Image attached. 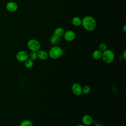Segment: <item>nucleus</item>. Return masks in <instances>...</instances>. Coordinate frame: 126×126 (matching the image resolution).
Masks as SVG:
<instances>
[{
	"instance_id": "14",
	"label": "nucleus",
	"mask_w": 126,
	"mask_h": 126,
	"mask_svg": "<svg viewBox=\"0 0 126 126\" xmlns=\"http://www.w3.org/2000/svg\"><path fill=\"white\" fill-rule=\"evenodd\" d=\"M49 41H50V44H51L52 45H56L60 42L61 39H60V37H58L55 36V35H53L52 36H51L50 37Z\"/></svg>"
},
{
	"instance_id": "13",
	"label": "nucleus",
	"mask_w": 126,
	"mask_h": 126,
	"mask_svg": "<svg viewBox=\"0 0 126 126\" xmlns=\"http://www.w3.org/2000/svg\"><path fill=\"white\" fill-rule=\"evenodd\" d=\"M102 55V52H101L99 49L94 50L92 54V57L95 60H98L101 59Z\"/></svg>"
},
{
	"instance_id": "2",
	"label": "nucleus",
	"mask_w": 126,
	"mask_h": 126,
	"mask_svg": "<svg viewBox=\"0 0 126 126\" xmlns=\"http://www.w3.org/2000/svg\"><path fill=\"white\" fill-rule=\"evenodd\" d=\"M48 56L53 60H57L61 57L63 52L62 49L58 46L55 45L52 47L49 50Z\"/></svg>"
},
{
	"instance_id": "24",
	"label": "nucleus",
	"mask_w": 126,
	"mask_h": 126,
	"mask_svg": "<svg viewBox=\"0 0 126 126\" xmlns=\"http://www.w3.org/2000/svg\"><path fill=\"white\" fill-rule=\"evenodd\" d=\"M0 99H1V96H0Z\"/></svg>"
},
{
	"instance_id": "12",
	"label": "nucleus",
	"mask_w": 126,
	"mask_h": 126,
	"mask_svg": "<svg viewBox=\"0 0 126 126\" xmlns=\"http://www.w3.org/2000/svg\"><path fill=\"white\" fill-rule=\"evenodd\" d=\"M71 22L72 25L75 27H78L81 25L82 19L78 16H75L72 18Z\"/></svg>"
},
{
	"instance_id": "18",
	"label": "nucleus",
	"mask_w": 126,
	"mask_h": 126,
	"mask_svg": "<svg viewBox=\"0 0 126 126\" xmlns=\"http://www.w3.org/2000/svg\"><path fill=\"white\" fill-rule=\"evenodd\" d=\"M91 92V88L89 86L86 85L82 88V94H87L90 93Z\"/></svg>"
},
{
	"instance_id": "21",
	"label": "nucleus",
	"mask_w": 126,
	"mask_h": 126,
	"mask_svg": "<svg viewBox=\"0 0 126 126\" xmlns=\"http://www.w3.org/2000/svg\"><path fill=\"white\" fill-rule=\"evenodd\" d=\"M94 126H104V125L101 122H97L95 124Z\"/></svg>"
},
{
	"instance_id": "9",
	"label": "nucleus",
	"mask_w": 126,
	"mask_h": 126,
	"mask_svg": "<svg viewBox=\"0 0 126 126\" xmlns=\"http://www.w3.org/2000/svg\"><path fill=\"white\" fill-rule=\"evenodd\" d=\"M82 122L83 124L86 126H89L93 123L94 120L91 116L89 115H85L82 118Z\"/></svg>"
},
{
	"instance_id": "17",
	"label": "nucleus",
	"mask_w": 126,
	"mask_h": 126,
	"mask_svg": "<svg viewBox=\"0 0 126 126\" xmlns=\"http://www.w3.org/2000/svg\"><path fill=\"white\" fill-rule=\"evenodd\" d=\"M29 58L34 61L37 59V53L34 51H31L30 53H29Z\"/></svg>"
},
{
	"instance_id": "16",
	"label": "nucleus",
	"mask_w": 126,
	"mask_h": 126,
	"mask_svg": "<svg viewBox=\"0 0 126 126\" xmlns=\"http://www.w3.org/2000/svg\"><path fill=\"white\" fill-rule=\"evenodd\" d=\"M19 126H33L32 122L30 120H24L21 122Z\"/></svg>"
},
{
	"instance_id": "23",
	"label": "nucleus",
	"mask_w": 126,
	"mask_h": 126,
	"mask_svg": "<svg viewBox=\"0 0 126 126\" xmlns=\"http://www.w3.org/2000/svg\"><path fill=\"white\" fill-rule=\"evenodd\" d=\"M76 126H86L84 125V124H78V125H76Z\"/></svg>"
},
{
	"instance_id": "10",
	"label": "nucleus",
	"mask_w": 126,
	"mask_h": 126,
	"mask_svg": "<svg viewBox=\"0 0 126 126\" xmlns=\"http://www.w3.org/2000/svg\"><path fill=\"white\" fill-rule=\"evenodd\" d=\"M37 58L40 59V60L44 61L47 59L48 58V53L45 50H39L36 52Z\"/></svg>"
},
{
	"instance_id": "6",
	"label": "nucleus",
	"mask_w": 126,
	"mask_h": 126,
	"mask_svg": "<svg viewBox=\"0 0 126 126\" xmlns=\"http://www.w3.org/2000/svg\"><path fill=\"white\" fill-rule=\"evenodd\" d=\"M71 90L73 94L76 96H79L82 94V87L79 83H74L71 86Z\"/></svg>"
},
{
	"instance_id": "7",
	"label": "nucleus",
	"mask_w": 126,
	"mask_h": 126,
	"mask_svg": "<svg viewBox=\"0 0 126 126\" xmlns=\"http://www.w3.org/2000/svg\"><path fill=\"white\" fill-rule=\"evenodd\" d=\"M63 36L65 40L68 42H71L75 39L76 34L75 32L72 30H67L64 32Z\"/></svg>"
},
{
	"instance_id": "22",
	"label": "nucleus",
	"mask_w": 126,
	"mask_h": 126,
	"mask_svg": "<svg viewBox=\"0 0 126 126\" xmlns=\"http://www.w3.org/2000/svg\"><path fill=\"white\" fill-rule=\"evenodd\" d=\"M122 31L124 32V33L126 32V25H124L123 28H122Z\"/></svg>"
},
{
	"instance_id": "5",
	"label": "nucleus",
	"mask_w": 126,
	"mask_h": 126,
	"mask_svg": "<svg viewBox=\"0 0 126 126\" xmlns=\"http://www.w3.org/2000/svg\"><path fill=\"white\" fill-rule=\"evenodd\" d=\"M16 59L19 62H24L29 59V53L25 50H21L16 55Z\"/></svg>"
},
{
	"instance_id": "1",
	"label": "nucleus",
	"mask_w": 126,
	"mask_h": 126,
	"mask_svg": "<svg viewBox=\"0 0 126 126\" xmlns=\"http://www.w3.org/2000/svg\"><path fill=\"white\" fill-rule=\"evenodd\" d=\"M81 25L84 29L88 32L93 31L96 27V21L92 16H86L82 19Z\"/></svg>"
},
{
	"instance_id": "20",
	"label": "nucleus",
	"mask_w": 126,
	"mask_h": 126,
	"mask_svg": "<svg viewBox=\"0 0 126 126\" xmlns=\"http://www.w3.org/2000/svg\"><path fill=\"white\" fill-rule=\"evenodd\" d=\"M122 58H123V59L124 60H126V51H124L122 55Z\"/></svg>"
},
{
	"instance_id": "8",
	"label": "nucleus",
	"mask_w": 126,
	"mask_h": 126,
	"mask_svg": "<svg viewBox=\"0 0 126 126\" xmlns=\"http://www.w3.org/2000/svg\"><path fill=\"white\" fill-rule=\"evenodd\" d=\"M5 8L6 10L9 12H14L17 11L18 8V6L16 2L13 1H10L6 4Z\"/></svg>"
},
{
	"instance_id": "19",
	"label": "nucleus",
	"mask_w": 126,
	"mask_h": 126,
	"mask_svg": "<svg viewBox=\"0 0 126 126\" xmlns=\"http://www.w3.org/2000/svg\"><path fill=\"white\" fill-rule=\"evenodd\" d=\"M98 48H99V50L103 52V51H104L107 49V46L104 43H101L99 45Z\"/></svg>"
},
{
	"instance_id": "4",
	"label": "nucleus",
	"mask_w": 126,
	"mask_h": 126,
	"mask_svg": "<svg viewBox=\"0 0 126 126\" xmlns=\"http://www.w3.org/2000/svg\"><path fill=\"white\" fill-rule=\"evenodd\" d=\"M27 47L31 51L37 52L40 50L41 45L40 42L35 39H31L27 42Z\"/></svg>"
},
{
	"instance_id": "11",
	"label": "nucleus",
	"mask_w": 126,
	"mask_h": 126,
	"mask_svg": "<svg viewBox=\"0 0 126 126\" xmlns=\"http://www.w3.org/2000/svg\"><path fill=\"white\" fill-rule=\"evenodd\" d=\"M64 32V31L62 27H58L57 28L54 32L53 35L58 37H61L63 35Z\"/></svg>"
},
{
	"instance_id": "15",
	"label": "nucleus",
	"mask_w": 126,
	"mask_h": 126,
	"mask_svg": "<svg viewBox=\"0 0 126 126\" xmlns=\"http://www.w3.org/2000/svg\"><path fill=\"white\" fill-rule=\"evenodd\" d=\"M24 63L25 66L27 68H31L32 67L34 64L33 61L29 58L26 61H25Z\"/></svg>"
},
{
	"instance_id": "3",
	"label": "nucleus",
	"mask_w": 126,
	"mask_h": 126,
	"mask_svg": "<svg viewBox=\"0 0 126 126\" xmlns=\"http://www.w3.org/2000/svg\"><path fill=\"white\" fill-rule=\"evenodd\" d=\"M101 59L105 63H111L115 59L114 53L111 50L107 49L102 52Z\"/></svg>"
}]
</instances>
